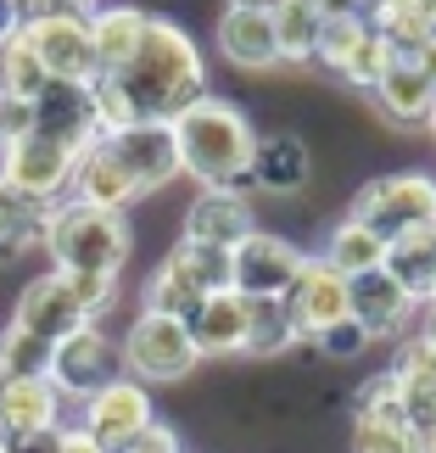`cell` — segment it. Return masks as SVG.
Returning a JSON list of instances; mask_svg holds the SVG:
<instances>
[{"label":"cell","mask_w":436,"mask_h":453,"mask_svg":"<svg viewBox=\"0 0 436 453\" xmlns=\"http://www.w3.org/2000/svg\"><path fill=\"white\" fill-rule=\"evenodd\" d=\"M380 257H386V241L380 235H370L358 219H347V224H336V235L325 241V252H319V264H330L341 274V280H353V274H363V269H375Z\"/></svg>","instance_id":"cell-29"},{"label":"cell","mask_w":436,"mask_h":453,"mask_svg":"<svg viewBox=\"0 0 436 453\" xmlns=\"http://www.w3.org/2000/svg\"><path fill=\"white\" fill-rule=\"evenodd\" d=\"M28 129H34V107H28L23 96H6V90H0V151L17 146Z\"/></svg>","instance_id":"cell-39"},{"label":"cell","mask_w":436,"mask_h":453,"mask_svg":"<svg viewBox=\"0 0 436 453\" xmlns=\"http://www.w3.org/2000/svg\"><path fill=\"white\" fill-rule=\"evenodd\" d=\"M17 28H23V12H17V0H0V40H11Z\"/></svg>","instance_id":"cell-44"},{"label":"cell","mask_w":436,"mask_h":453,"mask_svg":"<svg viewBox=\"0 0 436 453\" xmlns=\"http://www.w3.org/2000/svg\"><path fill=\"white\" fill-rule=\"evenodd\" d=\"M151 420H157L151 387H141L134 375H112L107 387H96L90 397H84V420H79V431H90V437L107 448V453H124Z\"/></svg>","instance_id":"cell-7"},{"label":"cell","mask_w":436,"mask_h":453,"mask_svg":"<svg viewBox=\"0 0 436 453\" xmlns=\"http://www.w3.org/2000/svg\"><path fill=\"white\" fill-rule=\"evenodd\" d=\"M50 380H57L62 397H90L96 387H107L112 375H124V358H118V347L101 336V325H79L67 330L62 342H50Z\"/></svg>","instance_id":"cell-8"},{"label":"cell","mask_w":436,"mask_h":453,"mask_svg":"<svg viewBox=\"0 0 436 453\" xmlns=\"http://www.w3.org/2000/svg\"><path fill=\"white\" fill-rule=\"evenodd\" d=\"M23 40L34 45L45 79H96V45H90V17H34L23 23Z\"/></svg>","instance_id":"cell-12"},{"label":"cell","mask_w":436,"mask_h":453,"mask_svg":"<svg viewBox=\"0 0 436 453\" xmlns=\"http://www.w3.org/2000/svg\"><path fill=\"white\" fill-rule=\"evenodd\" d=\"M190 342H196L202 358H224V353H241L247 347V297L241 291H213V297H202V308L185 319Z\"/></svg>","instance_id":"cell-23"},{"label":"cell","mask_w":436,"mask_h":453,"mask_svg":"<svg viewBox=\"0 0 436 453\" xmlns=\"http://www.w3.org/2000/svg\"><path fill=\"white\" fill-rule=\"evenodd\" d=\"M96 141L112 151V163L129 173V185L141 190V196L163 190L173 173H180V146H173L168 124H124V129L96 134Z\"/></svg>","instance_id":"cell-10"},{"label":"cell","mask_w":436,"mask_h":453,"mask_svg":"<svg viewBox=\"0 0 436 453\" xmlns=\"http://www.w3.org/2000/svg\"><path fill=\"white\" fill-rule=\"evenodd\" d=\"M286 308H291V319H296V330H302V342H308L319 325H330V319H341V313H347V280L330 264L308 257L302 274H296L291 291H286Z\"/></svg>","instance_id":"cell-20"},{"label":"cell","mask_w":436,"mask_h":453,"mask_svg":"<svg viewBox=\"0 0 436 453\" xmlns=\"http://www.w3.org/2000/svg\"><path fill=\"white\" fill-rule=\"evenodd\" d=\"M118 358H124V375H134L141 387H173V380H190V370L202 364L185 319L146 313V308H141V319L129 325V336L118 342Z\"/></svg>","instance_id":"cell-5"},{"label":"cell","mask_w":436,"mask_h":453,"mask_svg":"<svg viewBox=\"0 0 436 453\" xmlns=\"http://www.w3.org/2000/svg\"><path fill=\"white\" fill-rule=\"evenodd\" d=\"M90 96H96L101 134L124 129V124H173L190 101L207 96L202 50L180 23L146 17V34L134 45V57L118 73H96Z\"/></svg>","instance_id":"cell-1"},{"label":"cell","mask_w":436,"mask_h":453,"mask_svg":"<svg viewBox=\"0 0 436 453\" xmlns=\"http://www.w3.org/2000/svg\"><path fill=\"white\" fill-rule=\"evenodd\" d=\"M257 230L252 207L241 190H218V185H202V196L185 207V235L180 241H202V247H241Z\"/></svg>","instance_id":"cell-17"},{"label":"cell","mask_w":436,"mask_h":453,"mask_svg":"<svg viewBox=\"0 0 436 453\" xmlns=\"http://www.w3.org/2000/svg\"><path fill=\"white\" fill-rule=\"evenodd\" d=\"M62 448V426H45V431H6L0 437V453H57Z\"/></svg>","instance_id":"cell-40"},{"label":"cell","mask_w":436,"mask_h":453,"mask_svg":"<svg viewBox=\"0 0 436 453\" xmlns=\"http://www.w3.org/2000/svg\"><path fill=\"white\" fill-rule=\"evenodd\" d=\"M0 370L6 375H45L50 370V342L6 325V336H0Z\"/></svg>","instance_id":"cell-34"},{"label":"cell","mask_w":436,"mask_h":453,"mask_svg":"<svg viewBox=\"0 0 436 453\" xmlns=\"http://www.w3.org/2000/svg\"><path fill=\"white\" fill-rule=\"evenodd\" d=\"M380 269H386L414 303H431V286H436V224H420V230H403L397 241H386Z\"/></svg>","instance_id":"cell-25"},{"label":"cell","mask_w":436,"mask_h":453,"mask_svg":"<svg viewBox=\"0 0 436 453\" xmlns=\"http://www.w3.org/2000/svg\"><path fill=\"white\" fill-rule=\"evenodd\" d=\"M431 34H436V28H431Z\"/></svg>","instance_id":"cell-51"},{"label":"cell","mask_w":436,"mask_h":453,"mask_svg":"<svg viewBox=\"0 0 436 453\" xmlns=\"http://www.w3.org/2000/svg\"><path fill=\"white\" fill-rule=\"evenodd\" d=\"M353 420H403V403H397V375H370L353 397ZM409 426V420H403Z\"/></svg>","instance_id":"cell-37"},{"label":"cell","mask_w":436,"mask_h":453,"mask_svg":"<svg viewBox=\"0 0 436 453\" xmlns=\"http://www.w3.org/2000/svg\"><path fill=\"white\" fill-rule=\"evenodd\" d=\"M296 342H302V330H296L286 297H247V347H241V353L274 358V353H286Z\"/></svg>","instance_id":"cell-28"},{"label":"cell","mask_w":436,"mask_h":453,"mask_svg":"<svg viewBox=\"0 0 436 453\" xmlns=\"http://www.w3.org/2000/svg\"><path fill=\"white\" fill-rule=\"evenodd\" d=\"M67 196L84 202V207H107V213H124L129 202H141V190L129 185V173L112 163V151L90 141L73 157V173H67Z\"/></svg>","instance_id":"cell-18"},{"label":"cell","mask_w":436,"mask_h":453,"mask_svg":"<svg viewBox=\"0 0 436 453\" xmlns=\"http://www.w3.org/2000/svg\"><path fill=\"white\" fill-rule=\"evenodd\" d=\"M73 146H62V141H50V134L40 129H28L17 146L0 151V180L17 185V190H28V196H45V202H62V190H67V173H73Z\"/></svg>","instance_id":"cell-11"},{"label":"cell","mask_w":436,"mask_h":453,"mask_svg":"<svg viewBox=\"0 0 436 453\" xmlns=\"http://www.w3.org/2000/svg\"><path fill=\"white\" fill-rule=\"evenodd\" d=\"M313 173V157H308V141L291 129H274V134H257L252 146V185L269 190V196H296Z\"/></svg>","instance_id":"cell-19"},{"label":"cell","mask_w":436,"mask_h":453,"mask_svg":"<svg viewBox=\"0 0 436 453\" xmlns=\"http://www.w3.org/2000/svg\"><path fill=\"white\" fill-rule=\"evenodd\" d=\"M269 17H274V40H280V62H313L325 12L313 0H280Z\"/></svg>","instance_id":"cell-30"},{"label":"cell","mask_w":436,"mask_h":453,"mask_svg":"<svg viewBox=\"0 0 436 453\" xmlns=\"http://www.w3.org/2000/svg\"><path fill=\"white\" fill-rule=\"evenodd\" d=\"M57 453H107V448H101L90 431H79V426H73V431H62V448H57Z\"/></svg>","instance_id":"cell-42"},{"label":"cell","mask_w":436,"mask_h":453,"mask_svg":"<svg viewBox=\"0 0 436 453\" xmlns=\"http://www.w3.org/2000/svg\"><path fill=\"white\" fill-rule=\"evenodd\" d=\"M146 17L141 6H96L90 12V45H96V73H118L129 57H134V45H141V34H146Z\"/></svg>","instance_id":"cell-26"},{"label":"cell","mask_w":436,"mask_h":453,"mask_svg":"<svg viewBox=\"0 0 436 453\" xmlns=\"http://www.w3.org/2000/svg\"><path fill=\"white\" fill-rule=\"evenodd\" d=\"M308 342H319V353L325 358H336V364H347V358H358V353H370V330H363L353 313H341V319H330V325H319Z\"/></svg>","instance_id":"cell-36"},{"label":"cell","mask_w":436,"mask_h":453,"mask_svg":"<svg viewBox=\"0 0 436 453\" xmlns=\"http://www.w3.org/2000/svg\"><path fill=\"white\" fill-rule=\"evenodd\" d=\"M62 403L67 397L57 392L50 375H6L0 380V437H6V431L62 426Z\"/></svg>","instance_id":"cell-21"},{"label":"cell","mask_w":436,"mask_h":453,"mask_svg":"<svg viewBox=\"0 0 436 453\" xmlns=\"http://www.w3.org/2000/svg\"><path fill=\"white\" fill-rule=\"evenodd\" d=\"M124 453H185V448H180V431H173V426L151 420V426H146V431H141V437H134Z\"/></svg>","instance_id":"cell-41"},{"label":"cell","mask_w":436,"mask_h":453,"mask_svg":"<svg viewBox=\"0 0 436 453\" xmlns=\"http://www.w3.org/2000/svg\"><path fill=\"white\" fill-rule=\"evenodd\" d=\"M353 453H425L403 420H353Z\"/></svg>","instance_id":"cell-33"},{"label":"cell","mask_w":436,"mask_h":453,"mask_svg":"<svg viewBox=\"0 0 436 453\" xmlns=\"http://www.w3.org/2000/svg\"><path fill=\"white\" fill-rule=\"evenodd\" d=\"M0 90L23 96V101H34L45 90V67H40V57H34V45L23 40V28H17L11 40H0Z\"/></svg>","instance_id":"cell-31"},{"label":"cell","mask_w":436,"mask_h":453,"mask_svg":"<svg viewBox=\"0 0 436 453\" xmlns=\"http://www.w3.org/2000/svg\"><path fill=\"white\" fill-rule=\"evenodd\" d=\"M302 264L308 252H296L286 235L252 230L241 247H230V291H241V297H286Z\"/></svg>","instance_id":"cell-9"},{"label":"cell","mask_w":436,"mask_h":453,"mask_svg":"<svg viewBox=\"0 0 436 453\" xmlns=\"http://www.w3.org/2000/svg\"><path fill=\"white\" fill-rule=\"evenodd\" d=\"M397 403H403V420L420 442H436V353L425 336H414L397 347Z\"/></svg>","instance_id":"cell-16"},{"label":"cell","mask_w":436,"mask_h":453,"mask_svg":"<svg viewBox=\"0 0 436 453\" xmlns=\"http://www.w3.org/2000/svg\"><path fill=\"white\" fill-rule=\"evenodd\" d=\"M0 380H6V370H0Z\"/></svg>","instance_id":"cell-50"},{"label":"cell","mask_w":436,"mask_h":453,"mask_svg":"<svg viewBox=\"0 0 436 453\" xmlns=\"http://www.w3.org/2000/svg\"><path fill=\"white\" fill-rule=\"evenodd\" d=\"M370 96H375V107L386 112L392 124H425L431 107H436V79L414 57H392Z\"/></svg>","instance_id":"cell-22"},{"label":"cell","mask_w":436,"mask_h":453,"mask_svg":"<svg viewBox=\"0 0 436 453\" xmlns=\"http://www.w3.org/2000/svg\"><path fill=\"white\" fill-rule=\"evenodd\" d=\"M173 146H180V173H190L196 185L218 190H247L252 185V146L257 129L247 124V112L235 101L202 96L173 118Z\"/></svg>","instance_id":"cell-2"},{"label":"cell","mask_w":436,"mask_h":453,"mask_svg":"<svg viewBox=\"0 0 436 453\" xmlns=\"http://www.w3.org/2000/svg\"><path fill=\"white\" fill-rule=\"evenodd\" d=\"M230 6H241V12H274L280 0H230Z\"/></svg>","instance_id":"cell-45"},{"label":"cell","mask_w":436,"mask_h":453,"mask_svg":"<svg viewBox=\"0 0 436 453\" xmlns=\"http://www.w3.org/2000/svg\"><path fill=\"white\" fill-rule=\"evenodd\" d=\"M363 28H370V17H325L319 23V45H313V62H325L330 73L347 62V50L363 40Z\"/></svg>","instance_id":"cell-35"},{"label":"cell","mask_w":436,"mask_h":453,"mask_svg":"<svg viewBox=\"0 0 436 453\" xmlns=\"http://www.w3.org/2000/svg\"><path fill=\"white\" fill-rule=\"evenodd\" d=\"M392 57H397V50H392L386 40H380L375 28H363V40H358L353 50H347V62L336 67V73H341L347 84H358V90H375V79L386 73V62H392Z\"/></svg>","instance_id":"cell-32"},{"label":"cell","mask_w":436,"mask_h":453,"mask_svg":"<svg viewBox=\"0 0 436 453\" xmlns=\"http://www.w3.org/2000/svg\"><path fill=\"white\" fill-rule=\"evenodd\" d=\"M425 342H431V353H436V319H431V330H425Z\"/></svg>","instance_id":"cell-46"},{"label":"cell","mask_w":436,"mask_h":453,"mask_svg":"<svg viewBox=\"0 0 436 453\" xmlns=\"http://www.w3.org/2000/svg\"><path fill=\"white\" fill-rule=\"evenodd\" d=\"M11 325H17V330H28V336H40V342H62L67 330L96 325V319H90V313H84V303L73 297L67 274H62V269H50V274H40V280H28V286H23Z\"/></svg>","instance_id":"cell-14"},{"label":"cell","mask_w":436,"mask_h":453,"mask_svg":"<svg viewBox=\"0 0 436 453\" xmlns=\"http://www.w3.org/2000/svg\"><path fill=\"white\" fill-rule=\"evenodd\" d=\"M45 252L57 257V269H67V274H118L124 257H129V224H124V213L84 207L73 196L50 202Z\"/></svg>","instance_id":"cell-3"},{"label":"cell","mask_w":436,"mask_h":453,"mask_svg":"<svg viewBox=\"0 0 436 453\" xmlns=\"http://www.w3.org/2000/svg\"><path fill=\"white\" fill-rule=\"evenodd\" d=\"M425 453H436V442H425Z\"/></svg>","instance_id":"cell-49"},{"label":"cell","mask_w":436,"mask_h":453,"mask_svg":"<svg viewBox=\"0 0 436 453\" xmlns=\"http://www.w3.org/2000/svg\"><path fill=\"white\" fill-rule=\"evenodd\" d=\"M28 107H34V129L50 134V141H62V146H73V151H84L101 134L96 96H90V84H79V79H45V90L34 96Z\"/></svg>","instance_id":"cell-13"},{"label":"cell","mask_w":436,"mask_h":453,"mask_svg":"<svg viewBox=\"0 0 436 453\" xmlns=\"http://www.w3.org/2000/svg\"><path fill=\"white\" fill-rule=\"evenodd\" d=\"M425 129H431V141H436V107H431V118H425Z\"/></svg>","instance_id":"cell-47"},{"label":"cell","mask_w":436,"mask_h":453,"mask_svg":"<svg viewBox=\"0 0 436 453\" xmlns=\"http://www.w3.org/2000/svg\"><path fill=\"white\" fill-rule=\"evenodd\" d=\"M370 235L397 241L403 230H420V224H436V180L431 173H386V180H370L353 196V213Z\"/></svg>","instance_id":"cell-6"},{"label":"cell","mask_w":436,"mask_h":453,"mask_svg":"<svg viewBox=\"0 0 436 453\" xmlns=\"http://www.w3.org/2000/svg\"><path fill=\"white\" fill-rule=\"evenodd\" d=\"M414 303L403 286L392 280L386 269H363V274H353V280H347V313H353V319L370 330L375 342H392V336H403L409 330V319H414Z\"/></svg>","instance_id":"cell-15"},{"label":"cell","mask_w":436,"mask_h":453,"mask_svg":"<svg viewBox=\"0 0 436 453\" xmlns=\"http://www.w3.org/2000/svg\"><path fill=\"white\" fill-rule=\"evenodd\" d=\"M45 219H50L45 196H28V190L0 180V257H23L45 247Z\"/></svg>","instance_id":"cell-27"},{"label":"cell","mask_w":436,"mask_h":453,"mask_svg":"<svg viewBox=\"0 0 436 453\" xmlns=\"http://www.w3.org/2000/svg\"><path fill=\"white\" fill-rule=\"evenodd\" d=\"M67 274V269H62ZM67 286H73V297L84 303L90 319H101L112 303H118V274H67Z\"/></svg>","instance_id":"cell-38"},{"label":"cell","mask_w":436,"mask_h":453,"mask_svg":"<svg viewBox=\"0 0 436 453\" xmlns=\"http://www.w3.org/2000/svg\"><path fill=\"white\" fill-rule=\"evenodd\" d=\"M313 6H319L325 17H363V12H370V0H313Z\"/></svg>","instance_id":"cell-43"},{"label":"cell","mask_w":436,"mask_h":453,"mask_svg":"<svg viewBox=\"0 0 436 453\" xmlns=\"http://www.w3.org/2000/svg\"><path fill=\"white\" fill-rule=\"evenodd\" d=\"M230 286V252L202 247V241H180L157 274L146 280V313H168V319H190L202 308V297Z\"/></svg>","instance_id":"cell-4"},{"label":"cell","mask_w":436,"mask_h":453,"mask_svg":"<svg viewBox=\"0 0 436 453\" xmlns=\"http://www.w3.org/2000/svg\"><path fill=\"white\" fill-rule=\"evenodd\" d=\"M218 50H224V62L247 67V73H264V67H274V62H280L274 17H269V12L224 6V17H218Z\"/></svg>","instance_id":"cell-24"},{"label":"cell","mask_w":436,"mask_h":453,"mask_svg":"<svg viewBox=\"0 0 436 453\" xmlns=\"http://www.w3.org/2000/svg\"><path fill=\"white\" fill-rule=\"evenodd\" d=\"M431 308H436V286H431Z\"/></svg>","instance_id":"cell-48"}]
</instances>
